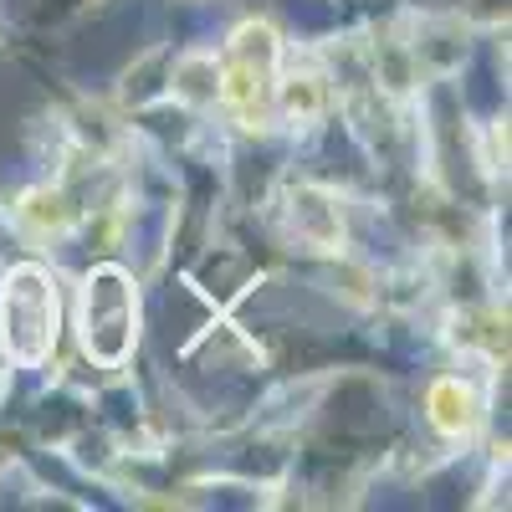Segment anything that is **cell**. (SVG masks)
Masks as SVG:
<instances>
[{"label": "cell", "instance_id": "1", "mask_svg": "<svg viewBox=\"0 0 512 512\" xmlns=\"http://www.w3.org/2000/svg\"><path fill=\"white\" fill-rule=\"evenodd\" d=\"M277 62H282V41L267 21H246L236 26L231 47L216 67V98L246 123V128H262L272 93H277Z\"/></svg>", "mask_w": 512, "mask_h": 512}, {"label": "cell", "instance_id": "6", "mask_svg": "<svg viewBox=\"0 0 512 512\" xmlns=\"http://www.w3.org/2000/svg\"><path fill=\"white\" fill-rule=\"evenodd\" d=\"M21 221H26L31 231H41V236H52V231L67 226V205H62V195H52V190H31V195L21 200Z\"/></svg>", "mask_w": 512, "mask_h": 512}, {"label": "cell", "instance_id": "3", "mask_svg": "<svg viewBox=\"0 0 512 512\" xmlns=\"http://www.w3.org/2000/svg\"><path fill=\"white\" fill-rule=\"evenodd\" d=\"M82 349L98 364H123L139 338V297L118 267H103L82 282Z\"/></svg>", "mask_w": 512, "mask_h": 512}, {"label": "cell", "instance_id": "5", "mask_svg": "<svg viewBox=\"0 0 512 512\" xmlns=\"http://www.w3.org/2000/svg\"><path fill=\"white\" fill-rule=\"evenodd\" d=\"M272 98H282V113L287 118H297V123H313L323 108H328V88H323V77L318 72H303V77H282L277 72V93Z\"/></svg>", "mask_w": 512, "mask_h": 512}, {"label": "cell", "instance_id": "2", "mask_svg": "<svg viewBox=\"0 0 512 512\" xmlns=\"http://www.w3.org/2000/svg\"><path fill=\"white\" fill-rule=\"evenodd\" d=\"M0 344L16 364H41L57 344V292L41 267H16L0 292Z\"/></svg>", "mask_w": 512, "mask_h": 512}, {"label": "cell", "instance_id": "4", "mask_svg": "<svg viewBox=\"0 0 512 512\" xmlns=\"http://www.w3.org/2000/svg\"><path fill=\"white\" fill-rule=\"evenodd\" d=\"M425 410H431L441 436H472L482 425V395L466 379H436L425 395Z\"/></svg>", "mask_w": 512, "mask_h": 512}]
</instances>
